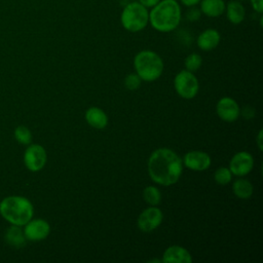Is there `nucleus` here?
I'll list each match as a JSON object with an SVG mask.
<instances>
[{"label": "nucleus", "instance_id": "nucleus-11", "mask_svg": "<svg viewBox=\"0 0 263 263\" xmlns=\"http://www.w3.org/2000/svg\"><path fill=\"white\" fill-rule=\"evenodd\" d=\"M216 111L218 116L226 122L235 121L240 114V109L237 102L229 97H224L218 101Z\"/></svg>", "mask_w": 263, "mask_h": 263}, {"label": "nucleus", "instance_id": "nucleus-1", "mask_svg": "<svg viewBox=\"0 0 263 263\" xmlns=\"http://www.w3.org/2000/svg\"><path fill=\"white\" fill-rule=\"evenodd\" d=\"M147 167L153 182L161 186H171L179 181L183 172V162L172 149L158 148L149 156Z\"/></svg>", "mask_w": 263, "mask_h": 263}, {"label": "nucleus", "instance_id": "nucleus-18", "mask_svg": "<svg viewBox=\"0 0 263 263\" xmlns=\"http://www.w3.org/2000/svg\"><path fill=\"white\" fill-rule=\"evenodd\" d=\"M6 242L14 248H23L26 245V236L24 230L21 229V226L12 225L9 227L5 233Z\"/></svg>", "mask_w": 263, "mask_h": 263}, {"label": "nucleus", "instance_id": "nucleus-28", "mask_svg": "<svg viewBox=\"0 0 263 263\" xmlns=\"http://www.w3.org/2000/svg\"><path fill=\"white\" fill-rule=\"evenodd\" d=\"M180 2L186 7H191V6H196L197 4H199L200 0H180Z\"/></svg>", "mask_w": 263, "mask_h": 263}, {"label": "nucleus", "instance_id": "nucleus-23", "mask_svg": "<svg viewBox=\"0 0 263 263\" xmlns=\"http://www.w3.org/2000/svg\"><path fill=\"white\" fill-rule=\"evenodd\" d=\"M14 137L18 143L24 145H28L32 141V134L30 129L24 125H20L15 128Z\"/></svg>", "mask_w": 263, "mask_h": 263}, {"label": "nucleus", "instance_id": "nucleus-17", "mask_svg": "<svg viewBox=\"0 0 263 263\" xmlns=\"http://www.w3.org/2000/svg\"><path fill=\"white\" fill-rule=\"evenodd\" d=\"M224 0H200L199 9L209 17H218L225 12Z\"/></svg>", "mask_w": 263, "mask_h": 263}, {"label": "nucleus", "instance_id": "nucleus-12", "mask_svg": "<svg viewBox=\"0 0 263 263\" xmlns=\"http://www.w3.org/2000/svg\"><path fill=\"white\" fill-rule=\"evenodd\" d=\"M183 165L192 171H204L208 170L211 165L212 159L210 155L203 151H190L186 153L182 159Z\"/></svg>", "mask_w": 263, "mask_h": 263}, {"label": "nucleus", "instance_id": "nucleus-8", "mask_svg": "<svg viewBox=\"0 0 263 263\" xmlns=\"http://www.w3.org/2000/svg\"><path fill=\"white\" fill-rule=\"evenodd\" d=\"M163 214L156 205L144 210L137 220L138 228L143 232H151L156 229L162 222Z\"/></svg>", "mask_w": 263, "mask_h": 263}, {"label": "nucleus", "instance_id": "nucleus-6", "mask_svg": "<svg viewBox=\"0 0 263 263\" xmlns=\"http://www.w3.org/2000/svg\"><path fill=\"white\" fill-rule=\"evenodd\" d=\"M174 87L181 98L190 100L197 95L199 90V83L197 77L192 72L182 70L175 76Z\"/></svg>", "mask_w": 263, "mask_h": 263}, {"label": "nucleus", "instance_id": "nucleus-20", "mask_svg": "<svg viewBox=\"0 0 263 263\" xmlns=\"http://www.w3.org/2000/svg\"><path fill=\"white\" fill-rule=\"evenodd\" d=\"M143 197L150 205H157L161 201V193L155 186H147L143 191Z\"/></svg>", "mask_w": 263, "mask_h": 263}, {"label": "nucleus", "instance_id": "nucleus-7", "mask_svg": "<svg viewBox=\"0 0 263 263\" xmlns=\"http://www.w3.org/2000/svg\"><path fill=\"white\" fill-rule=\"evenodd\" d=\"M46 151L39 144H32L25 151L24 162L26 167L31 172H38L42 170L46 163Z\"/></svg>", "mask_w": 263, "mask_h": 263}, {"label": "nucleus", "instance_id": "nucleus-22", "mask_svg": "<svg viewBox=\"0 0 263 263\" xmlns=\"http://www.w3.org/2000/svg\"><path fill=\"white\" fill-rule=\"evenodd\" d=\"M231 179H232V174L229 167H225V166L219 167L214 174V180L219 185H226L230 183Z\"/></svg>", "mask_w": 263, "mask_h": 263}, {"label": "nucleus", "instance_id": "nucleus-21", "mask_svg": "<svg viewBox=\"0 0 263 263\" xmlns=\"http://www.w3.org/2000/svg\"><path fill=\"white\" fill-rule=\"evenodd\" d=\"M184 64H185L186 70H188L190 72H194L200 68V66L202 64V59L198 53L192 52L186 57Z\"/></svg>", "mask_w": 263, "mask_h": 263}, {"label": "nucleus", "instance_id": "nucleus-24", "mask_svg": "<svg viewBox=\"0 0 263 263\" xmlns=\"http://www.w3.org/2000/svg\"><path fill=\"white\" fill-rule=\"evenodd\" d=\"M141 78L138 76L137 73L128 74L124 79V85L129 90H136L141 85Z\"/></svg>", "mask_w": 263, "mask_h": 263}, {"label": "nucleus", "instance_id": "nucleus-27", "mask_svg": "<svg viewBox=\"0 0 263 263\" xmlns=\"http://www.w3.org/2000/svg\"><path fill=\"white\" fill-rule=\"evenodd\" d=\"M142 5H144L146 8H152L155 6L160 0H138Z\"/></svg>", "mask_w": 263, "mask_h": 263}, {"label": "nucleus", "instance_id": "nucleus-9", "mask_svg": "<svg viewBox=\"0 0 263 263\" xmlns=\"http://www.w3.org/2000/svg\"><path fill=\"white\" fill-rule=\"evenodd\" d=\"M254 167V157L247 151L235 153L229 162V170L232 175L243 177L247 176Z\"/></svg>", "mask_w": 263, "mask_h": 263}, {"label": "nucleus", "instance_id": "nucleus-2", "mask_svg": "<svg viewBox=\"0 0 263 263\" xmlns=\"http://www.w3.org/2000/svg\"><path fill=\"white\" fill-rule=\"evenodd\" d=\"M181 18V5L177 0H160L149 11L151 27L161 33H168L177 29Z\"/></svg>", "mask_w": 263, "mask_h": 263}, {"label": "nucleus", "instance_id": "nucleus-15", "mask_svg": "<svg viewBox=\"0 0 263 263\" xmlns=\"http://www.w3.org/2000/svg\"><path fill=\"white\" fill-rule=\"evenodd\" d=\"M225 13L231 24L238 25L242 23L246 17V8L238 0H230L225 5Z\"/></svg>", "mask_w": 263, "mask_h": 263}, {"label": "nucleus", "instance_id": "nucleus-13", "mask_svg": "<svg viewBox=\"0 0 263 263\" xmlns=\"http://www.w3.org/2000/svg\"><path fill=\"white\" fill-rule=\"evenodd\" d=\"M192 257L189 251L181 246L168 247L163 255L161 262L163 263H192Z\"/></svg>", "mask_w": 263, "mask_h": 263}, {"label": "nucleus", "instance_id": "nucleus-4", "mask_svg": "<svg viewBox=\"0 0 263 263\" xmlns=\"http://www.w3.org/2000/svg\"><path fill=\"white\" fill-rule=\"evenodd\" d=\"M134 66L138 76L146 82H152L158 79L164 67L159 54L148 49L141 50L135 55Z\"/></svg>", "mask_w": 263, "mask_h": 263}, {"label": "nucleus", "instance_id": "nucleus-19", "mask_svg": "<svg viewBox=\"0 0 263 263\" xmlns=\"http://www.w3.org/2000/svg\"><path fill=\"white\" fill-rule=\"evenodd\" d=\"M232 191L236 197L240 199H248L252 196L254 188L250 181L246 179H237L232 184Z\"/></svg>", "mask_w": 263, "mask_h": 263}, {"label": "nucleus", "instance_id": "nucleus-5", "mask_svg": "<svg viewBox=\"0 0 263 263\" xmlns=\"http://www.w3.org/2000/svg\"><path fill=\"white\" fill-rule=\"evenodd\" d=\"M120 23L123 29L136 33L144 30L149 23V11L139 1L127 3L120 14Z\"/></svg>", "mask_w": 263, "mask_h": 263}, {"label": "nucleus", "instance_id": "nucleus-26", "mask_svg": "<svg viewBox=\"0 0 263 263\" xmlns=\"http://www.w3.org/2000/svg\"><path fill=\"white\" fill-rule=\"evenodd\" d=\"M252 8L258 12L259 14H262L263 12V0H250Z\"/></svg>", "mask_w": 263, "mask_h": 263}, {"label": "nucleus", "instance_id": "nucleus-25", "mask_svg": "<svg viewBox=\"0 0 263 263\" xmlns=\"http://www.w3.org/2000/svg\"><path fill=\"white\" fill-rule=\"evenodd\" d=\"M201 15V11L199 8H197L196 6H191L189 7V9L186 12V18L190 22H196L200 18Z\"/></svg>", "mask_w": 263, "mask_h": 263}, {"label": "nucleus", "instance_id": "nucleus-16", "mask_svg": "<svg viewBox=\"0 0 263 263\" xmlns=\"http://www.w3.org/2000/svg\"><path fill=\"white\" fill-rule=\"evenodd\" d=\"M85 120L90 126L98 129L105 128L108 124L107 114L98 107H90L86 110Z\"/></svg>", "mask_w": 263, "mask_h": 263}, {"label": "nucleus", "instance_id": "nucleus-14", "mask_svg": "<svg viewBox=\"0 0 263 263\" xmlns=\"http://www.w3.org/2000/svg\"><path fill=\"white\" fill-rule=\"evenodd\" d=\"M220 40H221L220 33L216 29L209 28L202 31L198 35L196 43L201 50L210 51L218 46V44L220 43Z\"/></svg>", "mask_w": 263, "mask_h": 263}, {"label": "nucleus", "instance_id": "nucleus-3", "mask_svg": "<svg viewBox=\"0 0 263 263\" xmlns=\"http://www.w3.org/2000/svg\"><path fill=\"white\" fill-rule=\"evenodd\" d=\"M0 214L11 225L24 226L34 214L32 202L24 196H8L0 202Z\"/></svg>", "mask_w": 263, "mask_h": 263}, {"label": "nucleus", "instance_id": "nucleus-29", "mask_svg": "<svg viewBox=\"0 0 263 263\" xmlns=\"http://www.w3.org/2000/svg\"><path fill=\"white\" fill-rule=\"evenodd\" d=\"M257 145L260 151H262V129L259 130L258 136H257Z\"/></svg>", "mask_w": 263, "mask_h": 263}, {"label": "nucleus", "instance_id": "nucleus-10", "mask_svg": "<svg viewBox=\"0 0 263 263\" xmlns=\"http://www.w3.org/2000/svg\"><path fill=\"white\" fill-rule=\"evenodd\" d=\"M24 226V234L26 236V239L31 241L43 240L48 236L50 232V226L48 222L43 219H31Z\"/></svg>", "mask_w": 263, "mask_h": 263}]
</instances>
